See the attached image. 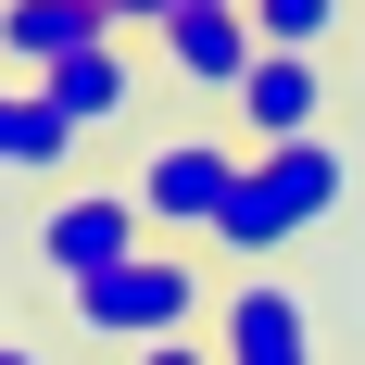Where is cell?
<instances>
[{
    "mask_svg": "<svg viewBox=\"0 0 365 365\" xmlns=\"http://www.w3.org/2000/svg\"><path fill=\"white\" fill-rule=\"evenodd\" d=\"M0 365H51V353H38V340H13V328H0Z\"/></svg>",
    "mask_w": 365,
    "mask_h": 365,
    "instance_id": "obj_15",
    "label": "cell"
},
{
    "mask_svg": "<svg viewBox=\"0 0 365 365\" xmlns=\"http://www.w3.org/2000/svg\"><path fill=\"white\" fill-rule=\"evenodd\" d=\"M240 139L252 151L328 139V63H315V51H264V63L240 76Z\"/></svg>",
    "mask_w": 365,
    "mask_h": 365,
    "instance_id": "obj_5",
    "label": "cell"
},
{
    "mask_svg": "<svg viewBox=\"0 0 365 365\" xmlns=\"http://www.w3.org/2000/svg\"><path fill=\"white\" fill-rule=\"evenodd\" d=\"M126 365H227L215 340H151V353H126Z\"/></svg>",
    "mask_w": 365,
    "mask_h": 365,
    "instance_id": "obj_14",
    "label": "cell"
},
{
    "mask_svg": "<svg viewBox=\"0 0 365 365\" xmlns=\"http://www.w3.org/2000/svg\"><path fill=\"white\" fill-rule=\"evenodd\" d=\"M177 13H189V0H113V38H126V26H151V38H164Z\"/></svg>",
    "mask_w": 365,
    "mask_h": 365,
    "instance_id": "obj_13",
    "label": "cell"
},
{
    "mask_svg": "<svg viewBox=\"0 0 365 365\" xmlns=\"http://www.w3.org/2000/svg\"><path fill=\"white\" fill-rule=\"evenodd\" d=\"M76 164V126L51 113L38 76H0V177H63Z\"/></svg>",
    "mask_w": 365,
    "mask_h": 365,
    "instance_id": "obj_10",
    "label": "cell"
},
{
    "mask_svg": "<svg viewBox=\"0 0 365 365\" xmlns=\"http://www.w3.org/2000/svg\"><path fill=\"white\" fill-rule=\"evenodd\" d=\"M38 88H51V113H63L76 139H101V126H126V113H139V63H126V38H101V51L51 63Z\"/></svg>",
    "mask_w": 365,
    "mask_h": 365,
    "instance_id": "obj_8",
    "label": "cell"
},
{
    "mask_svg": "<svg viewBox=\"0 0 365 365\" xmlns=\"http://www.w3.org/2000/svg\"><path fill=\"white\" fill-rule=\"evenodd\" d=\"M215 290H227V277H202L189 240H151L139 264L76 277V290H63V328L101 340V353H151V340H202V328H215Z\"/></svg>",
    "mask_w": 365,
    "mask_h": 365,
    "instance_id": "obj_1",
    "label": "cell"
},
{
    "mask_svg": "<svg viewBox=\"0 0 365 365\" xmlns=\"http://www.w3.org/2000/svg\"><path fill=\"white\" fill-rule=\"evenodd\" d=\"M164 63H177L189 88H227V101H240V76L264 63V38H252V0H189L177 26H164Z\"/></svg>",
    "mask_w": 365,
    "mask_h": 365,
    "instance_id": "obj_6",
    "label": "cell"
},
{
    "mask_svg": "<svg viewBox=\"0 0 365 365\" xmlns=\"http://www.w3.org/2000/svg\"><path fill=\"white\" fill-rule=\"evenodd\" d=\"M101 38H113V0H0V63L13 76H51Z\"/></svg>",
    "mask_w": 365,
    "mask_h": 365,
    "instance_id": "obj_7",
    "label": "cell"
},
{
    "mask_svg": "<svg viewBox=\"0 0 365 365\" xmlns=\"http://www.w3.org/2000/svg\"><path fill=\"white\" fill-rule=\"evenodd\" d=\"M215 353L227 365H328L315 353V302L290 277H227L215 290Z\"/></svg>",
    "mask_w": 365,
    "mask_h": 365,
    "instance_id": "obj_4",
    "label": "cell"
},
{
    "mask_svg": "<svg viewBox=\"0 0 365 365\" xmlns=\"http://www.w3.org/2000/svg\"><path fill=\"white\" fill-rule=\"evenodd\" d=\"M215 252L227 264H264V252H290V215H277V189L240 164V189H227V215H215Z\"/></svg>",
    "mask_w": 365,
    "mask_h": 365,
    "instance_id": "obj_11",
    "label": "cell"
},
{
    "mask_svg": "<svg viewBox=\"0 0 365 365\" xmlns=\"http://www.w3.org/2000/svg\"><path fill=\"white\" fill-rule=\"evenodd\" d=\"M252 177L277 189L290 240H302V227H328L340 202H353V164H340V139H290V151H252Z\"/></svg>",
    "mask_w": 365,
    "mask_h": 365,
    "instance_id": "obj_9",
    "label": "cell"
},
{
    "mask_svg": "<svg viewBox=\"0 0 365 365\" xmlns=\"http://www.w3.org/2000/svg\"><path fill=\"white\" fill-rule=\"evenodd\" d=\"M151 252V215H139V189H51L38 202V264L51 277H113V264H139Z\"/></svg>",
    "mask_w": 365,
    "mask_h": 365,
    "instance_id": "obj_3",
    "label": "cell"
},
{
    "mask_svg": "<svg viewBox=\"0 0 365 365\" xmlns=\"http://www.w3.org/2000/svg\"><path fill=\"white\" fill-rule=\"evenodd\" d=\"M240 164H252V151H227V139H151L139 151V215H151V240H189V252H202V240H215V215H227V189H240Z\"/></svg>",
    "mask_w": 365,
    "mask_h": 365,
    "instance_id": "obj_2",
    "label": "cell"
},
{
    "mask_svg": "<svg viewBox=\"0 0 365 365\" xmlns=\"http://www.w3.org/2000/svg\"><path fill=\"white\" fill-rule=\"evenodd\" d=\"M252 38H264V51H328V38H340V0H252Z\"/></svg>",
    "mask_w": 365,
    "mask_h": 365,
    "instance_id": "obj_12",
    "label": "cell"
}]
</instances>
